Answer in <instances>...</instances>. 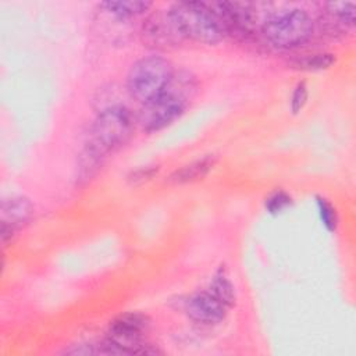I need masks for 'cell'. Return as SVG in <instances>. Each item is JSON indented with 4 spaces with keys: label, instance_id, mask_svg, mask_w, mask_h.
<instances>
[{
    "label": "cell",
    "instance_id": "ffe728a7",
    "mask_svg": "<svg viewBox=\"0 0 356 356\" xmlns=\"http://www.w3.org/2000/svg\"><path fill=\"white\" fill-rule=\"evenodd\" d=\"M307 97H309V90H307L306 82L305 81L298 82L296 86L293 88L292 96H291V111L293 114L300 113L307 102Z\"/></svg>",
    "mask_w": 356,
    "mask_h": 356
},
{
    "label": "cell",
    "instance_id": "6da1fadb",
    "mask_svg": "<svg viewBox=\"0 0 356 356\" xmlns=\"http://www.w3.org/2000/svg\"><path fill=\"white\" fill-rule=\"evenodd\" d=\"M199 92V81L188 70L175 71L165 89L142 106L138 122L147 134L164 129L177 121Z\"/></svg>",
    "mask_w": 356,
    "mask_h": 356
},
{
    "label": "cell",
    "instance_id": "9c48e42d",
    "mask_svg": "<svg viewBox=\"0 0 356 356\" xmlns=\"http://www.w3.org/2000/svg\"><path fill=\"white\" fill-rule=\"evenodd\" d=\"M228 307L224 306L209 289L192 293L185 300L186 316L203 325H216L227 316Z\"/></svg>",
    "mask_w": 356,
    "mask_h": 356
},
{
    "label": "cell",
    "instance_id": "5b68a950",
    "mask_svg": "<svg viewBox=\"0 0 356 356\" xmlns=\"http://www.w3.org/2000/svg\"><path fill=\"white\" fill-rule=\"evenodd\" d=\"M181 36L204 44H216L225 35L206 1H177L168 8Z\"/></svg>",
    "mask_w": 356,
    "mask_h": 356
},
{
    "label": "cell",
    "instance_id": "7a4b0ae2",
    "mask_svg": "<svg viewBox=\"0 0 356 356\" xmlns=\"http://www.w3.org/2000/svg\"><path fill=\"white\" fill-rule=\"evenodd\" d=\"M150 318L139 312H128L110 321L107 337L97 353L104 355H153L160 350L145 342Z\"/></svg>",
    "mask_w": 356,
    "mask_h": 356
},
{
    "label": "cell",
    "instance_id": "8fae6325",
    "mask_svg": "<svg viewBox=\"0 0 356 356\" xmlns=\"http://www.w3.org/2000/svg\"><path fill=\"white\" fill-rule=\"evenodd\" d=\"M217 160H218V157L216 154H204V156L174 170L168 175L167 182L171 185H186V184H193V182L202 181L214 168V165L217 164Z\"/></svg>",
    "mask_w": 356,
    "mask_h": 356
},
{
    "label": "cell",
    "instance_id": "7c38bea8",
    "mask_svg": "<svg viewBox=\"0 0 356 356\" xmlns=\"http://www.w3.org/2000/svg\"><path fill=\"white\" fill-rule=\"evenodd\" d=\"M323 19L331 32H343L355 26L356 4L353 1L323 3Z\"/></svg>",
    "mask_w": 356,
    "mask_h": 356
},
{
    "label": "cell",
    "instance_id": "3957f363",
    "mask_svg": "<svg viewBox=\"0 0 356 356\" xmlns=\"http://www.w3.org/2000/svg\"><path fill=\"white\" fill-rule=\"evenodd\" d=\"M135 131V118L129 108L114 104L103 108L93 120L86 145L107 157L108 153L122 147Z\"/></svg>",
    "mask_w": 356,
    "mask_h": 356
},
{
    "label": "cell",
    "instance_id": "ac0fdd59",
    "mask_svg": "<svg viewBox=\"0 0 356 356\" xmlns=\"http://www.w3.org/2000/svg\"><path fill=\"white\" fill-rule=\"evenodd\" d=\"M293 204V199L292 196L282 191V189H275L274 192H271L266 200H264V209L268 214L277 216L284 213L285 210H288L291 206Z\"/></svg>",
    "mask_w": 356,
    "mask_h": 356
},
{
    "label": "cell",
    "instance_id": "5bb4252c",
    "mask_svg": "<svg viewBox=\"0 0 356 356\" xmlns=\"http://www.w3.org/2000/svg\"><path fill=\"white\" fill-rule=\"evenodd\" d=\"M152 1L145 0H107L99 3L100 8L118 19H131L143 15L152 8Z\"/></svg>",
    "mask_w": 356,
    "mask_h": 356
},
{
    "label": "cell",
    "instance_id": "9a60e30c",
    "mask_svg": "<svg viewBox=\"0 0 356 356\" xmlns=\"http://www.w3.org/2000/svg\"><path fill=\"white\" fill-rule=\"evenodd\" d=\"M209 291L228 309L236 303V292L232 281L228 278L225 271L220 268L211 278Z\"/></svg>",
    "mask_w": 356,
    "mask_h": 356
},
{
    "label": "cell",
    "instance_id": "ba28073f",
    "mask_svg": "<svg viewBox=\"0 0 356 356\" xmlns=\"http://www.w3.org/2000/svg\"><path fill=\"white\" fill-rule=\"evenodd\" d=\"M35 214V206L29 197L22 195L8 196L1 200L0 206V238L6 246L25 225L29 224Z\"/></svg>",
    "mask_w": 356,
    "mask_h": 356
},
{
    "label": "cell",
    "instance_id": "8992f818",
    "mask_svg": "<svg viewBox=\"0 0 356 356\" xmlns=\"http://www.w3.org/2000/svg\"><path fill=\"white\" fill-rule=\"evenodd\" d=\"M175 70L170 60L152 54L136 60L127 75V90L132 99L146 104L159 96L171 81Z\"/></svg>",
    "mask_w": 356,
    "mask_h": 356
},
{
    "label": "cell",
    "instance_id": "d6986e66",
    "mask_svg": "<svg viewBox=\"0 0 356 356\" xmlns=\"http://www.w3.org/2000/svg\"><path fill=\"white\" fill-rule=\"evenodd\" d=\"M159 171H160V165H157V164H150V165L138 167V168L132 170V171L127 175V182H128L131 186L142 185V184H145V182H149L153 177H156Z\"/></svg>",
    "mask_w": 356,
    "mask_h": 356
},
{
    "label": "cell",
    "instance_id": "277c9868",
    "mask_svg": "<svg viewBox=\"0 0 356 356\" xmlns=\"http://www.w3.org/2000/svg\"><path fill=\"white\" fill-rule=\"evenodd\" d=\"M314 33L312 15L300 7L277 11L263 21L261 35L278 49H295L306 44Z\"/></svg>",
    "mask_w": 356,
    "mask_h": 356
},
{
    "label": "cell",
    "instance_id": "e0dca14e",
    "mask_svg": "<svg viewBox=\"0 0 356 356\" xmlns=\"http://www.w3.org/2000/svg\"><path fill=\"white\" fill-rule=\"evenodd\" d=\"M316 207L320 222L328 232H335L339 224V217L335 206L324 196H316Z\"/></svg>",
    "mask_w": 356,
    "mask_h": 356
},
{
    "label": "cell",
    "instance_id": "2e32d148",
    "mask_svg": "<svg viewBox=\"0 0 356 356\" xmlns=\"http://www.w3.org/2000/svg\"><path fill=\"white\" fill-rule=\"evenodd\" d=\"M337 63V57L330 51H320L303 56L295 61V67L305 71H323L331 68Z\"/></svg>",
    "mask_w": 356,
    "mask_h": 356
},
{
    "label": "cell",
    "instance_id": "52a82bcc",
    "mask_svg": "<svg viewBox=\"0 0 356 356\" xmlns=\"http://www.w3.org/2000/svg\"><path fill=\"white\" fill-rule=\"evenodd\" d=\"M217 17L224 35L246 39L253 33L256 25L254 4L239 1H213L209 3Z\"/></svg>",
    "mask_w": 356,
    "mask_h": 356
},
{
    "label": "cell",
    "instance_id": "4fadbf2b",
    "mask_svg": "<svg viewBox=\"0 0 356 356\" xmlns=\"http://www.w3.org/2000/svg\"><path fill=\"white\" fill-rule=\"evenodd\" d=\"M104 161H106V156H103L96 149L85 143V146L82 147L76 159V174H75L76 185L79 186L88 185L102 170Z\"/></svg>",
    "mask_w": 356,
    "mask_h": 356
},
{
    "label": "cell",
    "instance_id": "30bf717a",
    "mask_svg": "<svg viewBox=\"0 0 356 356\" xmlns=\"http://www.w3.org/2000/svg\"><path fill=\"white\" fill-rule=\"evenodd\" d=\"M142 36L146 43L154 47L175 46L184 39L168 10H160L152 14L143 22Z\"/></svg>",
    "mask_w": 356,
    "mask_h": 356
}]
</instances>
